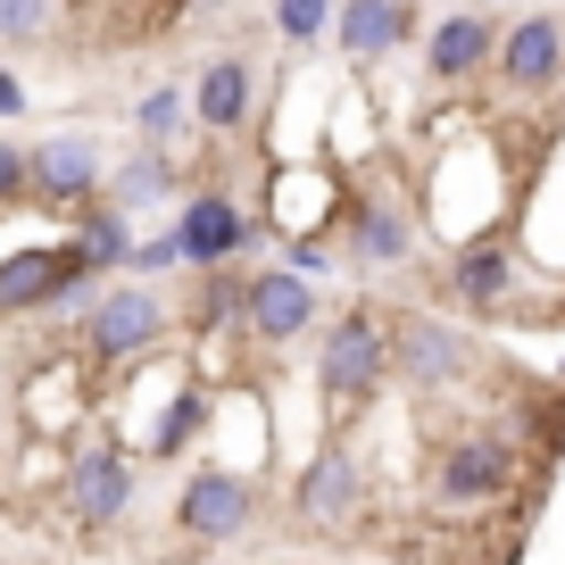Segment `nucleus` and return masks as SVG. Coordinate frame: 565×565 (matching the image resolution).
<instances>
[{
    "instance_id": "nucleus-2",
    "label": "nucleus",
    "mask_w": 565,
    "mask_h": 565,
    "mask_svg": "<svg viewBox=\"0 0 565 565\" xmlns=\"http://www.w3.org/2000/svg\"><path fill=\"white\" fill-rule=\"evenodd\" d=\"M291 515H300L308 532H350L358 515H366V458H358L350 441L317 449V458L300 466V482H291Z\"/></svg>"
},
{
    "instance_id": "nucleus-3",
    "label": "nucleus",
    "mask_w": 565,
    "mask_h": 565,
    "mask_svg": "<svg viewBox=\"0 0 565 565\" xmlns=\"http://www.w3.org/2000/svg\"><path fill=\"white\" fill-rule=\"evenodd\" d=\"M249 508H258V491H249L233 466H200V475L183 482V499H175V524H183V541H200V548H233L249 532Z\"/></svg>"
},
{
    "instance_id": "nucleus-10",
    "label": "nucleus",
    "mask_w": 565,
    "mask_h": 565,
    "mask_svg": "<svg viewBox=\"0 0 565 565\" xmlns=\"http://www.w3.org/2000/svg\"><path fill=\"white\" fill-rule=\"evenodd\" d=\"M491 58H499V75H508L515 92H548L565 75V25L557 18H515L508 34L491 42Z\"/></svg>"
},
{
    "instance_id": "nucleus-7",
    "label": "nucleus",
    "mask_w": 565,
    "mask_h": 565,
    "mask_svg": "<svg viewBox=\"0 0 565 565\" xmlns=\"http://www.w3.org/2000/svg\"><path fill=\"white\" fill-rule=\"evenodd\" d=\"M125 508H134V458L125 449H84L75 458V475H67V515L84 532H108V524H125Z\"/></svg>"
},
{
    "instance_id": "nucleus-8",
    "label": "nucleus",
    "mask_w": 565,
    "mask_h": 565,
    "mask_svg": "<svg viewBox=\"0 0 565 565\" xmlns=\"http://www.w3.org/2000/svg\"><path fill=\"white\" fill-rule=\"evenodd\" d=\"M25 192L51 200V209H75V200H92V192H100V141H84V134L34 141V150H25Z\"/></svg>"
},
{
    "instance_id": "nucleus-19",
    "label": "nucleus",
    "mask_w": 565,
    "mask_h": 565,
    "mask_svg": "<svg viewBox=\"0 0 565 565\" xmlns=\"http://www.w3.org/2000/svg\"><path fill=\"white\" fill-rule=\"evenodd\" d=\"M508 282H515V258L499 242H482V249H458V300H475V308H499L508 300Z\"/></svg>"
},
{
    "instance_id": "nucleus-9",
    "label": "nucleus",
    "mask_w": 565,
    "mask_h": 565,
    "mask_svg": "<svg viewBox=\"0 0 565 565\" xmlns=\"http://www.w3.org/2000/svg\"><path fill=\"white\" fill-rule=\"evenodd\" d=\"M67 275H75V249L67 242L9 249V258H0V317H25V308L67 300ZM84 275H92V266H84Z\"/></svg>"
},
{
    "instance_id": "nucleus-12",
    "label": "nucleus",
    "mask_w": 565,
    "mask_h": 565,
    "mask_svg": "<svg viewBox=\"0 0 565 565\" xmlns=\"http://www.w3.org/2000/svg\"><path fill=\"white\" fill-rule=\"evenodd\" d=\"M242 317H249V333H258V341H300L308 324H317V291L282 266V275L242 282Z\"/></svg>"
},
{
    "instance_id": "nucleus-21",
    "label": "nucleus",
    "mask_w": 565,
    "mask_h": 565,
    "mask_svg": "<svg viewBox=\"0 0 565 565\" xmlns=\"http://www.w3.org/2000/svg\"><path fill=\"white\" fill-rule=\"evenodd\" d=\"M200 424H209V391H200V383H183V391H175V407L159 416V441H150V449L167 458V449H183V441H192Z\"/></svg>"
},
{
    "instance_id": "nucleus-4",
    "label": "nucleus",
    "mask_w": 565,
    "mask_h": 565,
    "mask_svg": "<svg viewBox=\"0 0 565 565\" xmlns=\"http://www.w3.org/2000/svg\"><path fill=\"white\" fill-rule=\"evenodd\" d=\"M167 333V300L150 291V282H125V291H100L84 317V350L100 358V366H117V358L150 350V341Z\"/></svg>"
},
{
    "instance_id": "nucleus-17",
    "label": "nucleus",
    "mask_w": 565,
    "mask_h": 565,
    "mask_svg": "<svg viewBox=\"0 0 565 565\" xmlns=\"http://www.w3.org/2000/svg\"><path fill=\"white\" fill-rule=\"evenodd\" d=\"M167 183H175V150H150V141H141L134 159L108 175V209H150V200H167Z\"/></svg>"
},
{
    "instance_id": "nucleus-15",
    "label": "nucleus",
    "mask_w": 565,
    "mask_h": 565,
    "mask_svg": "<svg viewBox=\"0 0 565 565\" xmlns=\"http://www.w3.org/2000/svg\"><path fill=\"white\" fill-rule=\"evenodd\" d=\"M192 125H209V134H242V125H249V67H242V58H216V67L200 75Z\"/></svg>"
},
{
    "instance_id": "nucleus-16",
    "label": "nucleus",
    "mask_w": 565,
    "mask_h": 565,
    "mask_svg": "<svg viewBox=\"0 0 565 565\" xmlns=\"http://www.w3.org/2000/svg\"><path fill=\"white\" fill-rule=\"evenodd\" d=\"M350 242H358V258H366V266H399L407 249H416V225H407L391 200H366L358 225H350Z\"/></svg>"
},
{
    "instance_id": "nucleus-22",
    "label": "nucleus",
    "mask_w": 565,
    "mask_h": 565,
    "mask_svg": "<svg viewBox=\"0 0 565 565\" xmlns=\"http://www.w3.org/2000/svg\"><path fill=\"white\" fill-rule=\"evenodd\" d=\"M51 25V0H0V42H34Z\"/></svg>"
},
{
    "instance_id": "nucleus-13",
    "label": "nucleus",
    "mask_w": 565,
    "mask_h": 565,
    "mask_svg": "<svg viewBox=\"0 0 565 565\" xmlns=\"http://www.w3.org/2000/svg\"><path fill=\"white\" fill-rule=\"evenodd\" d=\"M333 42L358 58V67L391 58L407 42V0H350V9H333Z\"/></svg>"
},
{
    "instance_id": "nucleus-23",
    "label": "nucleus",
    "mask_w": 565,
    "mask_h": 565,
    "mask_svg": "<svg viewBox=\"0 0 565 565\" xmlns=\"http://www.w3.org/2000/svg\"><path fill=\"white\" fill-rule=\"evenodd\" d=\"M324 18H333V0H275V25H282L291 42L324 34Z\"/></svg>"
},
{
    "instance_id": "nucleus-11",
    "label": "nucleus",
    "mask_w": 565,
    "mask_h": 565,
    "mask_svg": "<svg viewBox=\"0 0 565 565\" xmlns=\"http://www.w3.org/2000/svg\"><path fill=\"white\" fill-rule=\"evenodd\" d=\"M167 233H175V249H183L192 266H233V258L249 249V216L233 209L225 192H200V200H192V209H183Z\"/></svg>"
},
{
    "instance_id": "nucleus-25",
    "label": "nucleus",
    "mask_w": 565,
    "mask_h": 565,
    "mask_svg": "<svg viewBox=\"0 0 565 565\" xmlns=\"http://www.w3.org/2000/svg\"><path fill=\"white\" fill-rule=\"evenodd\" d=\"M0 200H25V150L0 141Z\"/></svg>"
},
{
    "instance_id": "nucleus-1",
    "label": "nucleus",
    "mask_w": 565,
    "mask_h": 565,
    "mask_svg": "<svg viewBox=\"0 0 565 565\" xmlns=\"http://www.w3.org/2000/svg\"><path fill=\"white\" fill-rule=\"evenodd\" d=\"M383 350H391V374L416 383V391H458L466 374H475V341H466L449 317H424V308L391 324Z\"/></svg>"
},
{
    "instance_id": "nucleus-5",
    "label": "nucleus",
    "mask_w": 565,
    "mask_h": 565,
    "mask_svg": "<svg viewBox=\"0 0 565 565\" xmlns=\"http://www.w3.org/2000/svg\"><path fill=\"white\" fill-rule=\"evenodd\" d=\"M391 374V350H383V317H341L333 333H324V350H317V383L333 391V399H366L374 383Z\"/></svg>"
},
{
    "instance_id": "nucleus-18",
    "label": "nucleus",
    "mask_w": 565,
    "mask_h": 565,
    "mask_svg": "<svg viewBox=\"0 0 565 565\" xmlns=\"http://www.w3.org/2000/svg\"><path fill=\"white\" fill-rule=\"evenodd\" d=\"M134 134L150 141V150H175L183 134H192V92H175V84H150L134 100Z\"/></svg>"
},
{
    "instance_id": "nucleus-6",
    "label": "nucleus",
    "mask_w": 565,
    "mask_h": 565,
    "mask_svg": "<svg viewBox=\"0 0 565 565\" xmlns=\"http://www.w3.org/2000/svg\"><path fill=\"white\" fill-rule=\"evenodd\" d=\"M508 482H515V441H499V433H458V441L441 449V466H433V491L458 499V508L499 499Z\"/></svg>"
},
{
    "instance_id": "nucleus-20",
    "label": "nucleus",
    "mask_w": 565,
    "mask_h": 565,
    "mask_svg": "<svg viewBox=\"0 0 565 565\" xmlns=\"http://www.w3.org/2000/svg\"><path fill=\"white\" fill-rule=\"evenodd\" d=\"M125 258V209H92V225H84V242H75V266H92V275H100V266H117Z\"/></svg>"
},
{
    "instance_id": "nucleus-14",
    "label": "nucleus",
    "mask_w": 565,
    "mask_h": 565,
    "mask_svg": "<svg viewBox=\"0 0 565 565\" xmlns=\"http://www.w3.org/2000/svg\"><path fill=\"white\" fill-rule=\"evenodd\" d=\"M491 42H499V25L491 18H441L433 25V42H424V67H433V84H458V75H475L482 58H491Z\"/></svg>"
},
{
    "instance_id": "nucleus-26",
    "label": "nucleus",
    "mask_w": 565,
    "mask_h": 565,
    "mask_svg": "<svg viewBox=\"0 0 565 565\" xmlns=\"http://www.w3.org/2000/svg\"><path fill=\"white\" fill-rule=\"evenodd\" d=\"M0 117H25V84L9 67H0Z\"/></svg>"
},
{
    "instance_id": "nucleus-24",
    "label": "nucleus",
    "mask_w": 565,
    "mask_h": 565,
    "mask_svg": "<svg viewBox=\"0 0 565 565\" xmlns=\"http://www.w3.org/2000/svg\"><path fill=\"white\" fill-rule=\"evenodd\" d=\"M125 258H134L141 275H159V266H175L183 249H175V233H159V242H125Z\"/></svg>"
}]
</instances>
